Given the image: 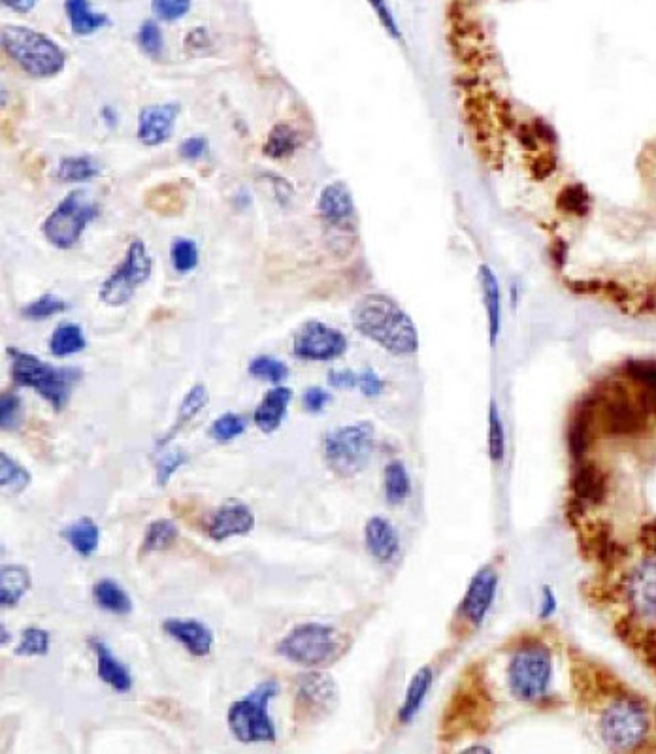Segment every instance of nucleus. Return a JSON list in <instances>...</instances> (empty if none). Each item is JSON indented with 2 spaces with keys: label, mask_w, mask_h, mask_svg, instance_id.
Instances as JSON below:
<instances>
[{
  "label": "nucleus",
  "mask_w": 656,
  "mask_h": 754,
  "mask_svg": "<svg viewBox=\"0 0 656 754\" xmlns=\"http://www.w3.org/2000/svg\"><path fill=\"white\" fill-rule=\"evenodd\" d=\"M355 330L396 357H408L419 351V332L410 317L394 298L381 293L362 296L351 312Z\"/></svg>",
  "instance_id": "1"
},
{
  "label": "nucleus",
  "mask_w": 656,
  "mask_h": 754,
  "mask_svg": "<svg viewBox=\"0 0 656 754\" xmlns=\"http://www.w3.org/2000/svg\"><path fill=\"white\" fill-rule=\"evenodd\" d=\"M10 357V376L16 387L33 389L42 396L53 411H63L76 385L82 381L83 372L76 366H53L38 359L33 353L10 345L6 349Z\"/></svg>",
  "instance_id": "2"
},
{
  "label": "nucleus",
  "mask_w": 656,
  "mask_h": 754,
  "mask_svg": "<svg viewBox=\"0 0 656 754\" xmlns=\"http://www.w3.org/2000/svg\"><path fill=\"white\" fill-rule=\"evenodd\" d=\"M0 46L27 76L50 80L59 76L66 66V53L48 34L23 25H4Z\"/></svg>",
  "instance_id": "3"
},
{
  "label": "nucleus",
  "mask_w": 656,
  "mask_h": 754,
  "mask_svg": "<svg viewBox=\"0 0 656 754\" xmlns=\"http://www.w3.org/2000/svg\"><path fill=\"white\" fill-rule=\"evenodd\" d=\"M600 738L611 751H638L651 734V713L638 696L619 694L598 719Z\"/></svg>",
  "instance_id": "4"
},
{
  "label": "nucleus",
  "mask_w": 656,
  "mask_h": 754,
  "mask_svg": "<svg viewBox=\"0 0 656 754\" xmlns=\"http://www.w3.org/2000/svg\"><path fill=\"white\" fill-rule=\"evenodd\" d=\"M374 445L376 428L370 421L332 428L323 436V460L334 476L351 479L366 470Z\"/></svg>",
  "instance_id": "5"
},
{
  "label": "nucleus",
  "mask_w": 656,
  "mask_h": 754,
  "mask_svg": "<svg viewBox=\"0 0 656 754\" xmlns=\"http://www.w3.org/2000/svg\"><path fill=\"white\" fill-rule=\"evenodd\" d=\"M278 692V681L266 679L251 692H247L244 698L232 702L227 711V724L232 738L244 745L274 743L278 732L276 724L268 715V705Z\"/></svg>",
  "instance_id": "6"
},
{
  "label": "nucleus",
  "mask_w": 656,
  "mask_h": 754,
  "mask_svg": "<svg viewBox=\"0 0 656 754\" xmlns=\"http://www.w3.org/2000/svg\"><path fill=\"white\" fill-rule=\"evenodd\" d=\"M344 651L340 632L323 623L296 624L276 645V653L296 666L319 670L336 662Z\"/></svg>",
  "instance_id": "7"
},
{
  "label": "nucleus",
  "mask_w": 656,
  "mask_h": 754,
  "mask_svg": "<svg viewBox=\"0 0 656 754\" xmlns=\"http://www.w3.org/2000/svg\"><path fill=\"white\" fill-rule=\"evenodd\" d=\"M99 215V202L85 189H74L46 217L42 234L50 246L59 251H70L80 244L83 232Z\"/></svg>",
  "instance_id": "8"
},
{
  "label": "nucleus",
  "mask_w": 656,
  "mask_h": 754,
  "mask_svg": "<svg viewBox=\"0 0 656 754\" xmlns=\"http://www.w3.org/2000/svg\"><path fill=\"white\" fill-rule=\"evenodd\" d=\"M553 679V656L547 645L528 641L521 645L508 664V687L519 702L534 704L549 692Z\"/></svg>",
  "instance_id": "9"
},
{
  "label": "nucleus",
  "mask_w": 656,
  "mask_h": 754,
  "mask_svg": "<svg viewBox=\"0 0 656 754\" xmlns=\"http://www.w3.org/2000/svg\"><path fill=\"white\" fill-rule=\"evenodd\" d=\"M153 257L142 240H132L123 259L102 281L99 298L108 308H123L153 274Z\"/></svg>",
  "instance_id": "10"
},
{
  "label": "nucleus",
  "mask_w": 656,
  "mask_h": 754,
  "mask_svg": "<svg viewBox=\"0 0 656 754\" xmlns=\"http://www.w3.org/2000/svg\"><path fill=\"white\" fill-rule=\"evenodd\" d=\"M317 214L327 229L330 240L355 242L357 208L355 200L344 181L325 185L317 198Z\"/></svg>",
  "instance_id": "11"
},
{
  "label": "nucleus",
  "mask_w": 656,
  "mask_h": 754,
  "mask_svg": "<svg viewBox=\"0 0 656 754\" xmlns=\"http://www.w3.org/2000/svg\"><path fill=\"white\" fill-rule=\"evenodd\" d=\"M340 702L336 681L325 672L310 670L296 677L295 709L298 721H319Z\"/></svg>",
  "instance_id": "12"
},
{
  "label": "nucleus",
  "mask_w": 656,
  "mask_h": 754,
  "mask_svg": "<svg viewBox=\"0 0 656 754\" xmlns=\"http://www.w3.org/2000/svg\"><path fill=\"white\" fill-rule=\"evenodd\" d=\"M347 347L349 342L342 330L315 319L298 328L293 340L296 359L306 362L336 361L345 355Z\"/></svg>",
  "instance_id": "13"
},
{
  "label": "nucleus",
  "mask_w": 656,
  "mask_h": 754,
  "mask_svg": "<svg viewBox=\"0 0 656 754\" xmlns=\"http://www.w3.org/2000/svg\"><path fill=\"white\" fill-rule=\"evenodd\" d=\"M498 589V572L492 564H487L477 570V574L472 577L468 589L464 592V598L460 602L459 615L460 619L472 628H477L479 624L485 621L487 613L491 611L494 596Z\"/></svg>",
  "instance_id": "14"
},
{
  "label": "nucleus",
  "mask_w": 656,
  "mask_h": 754,
  "mask_svg": "<svg viewBox=\"0 0 656 754\" xmlns=\"http://www.w3.org/2000/svg\"><path fill=\"white\" fill-rule=\"evenodd\" d=\"M626 598L632 613L647 623H656V558H643L628 575Z\"/></svg>",
  "instance_id": "15"
},
{
  "label": "nucleus",
  "mask_w": 656,
  "mask_h": 754,
  "mask_svg": "<svg viewBox=\"0 0 656 754\" xmlns=\"http://www.w3.org/2000/svg\"><path fill=\"white\" fill-rule=\"evenodd\" d=\"M180 112L181 106L176 102L142 106L138 112V123H136L138 142L146 148H159L166 144L172 136L174 123L178 121Z\"/></svg>",
  "instance_id": "16"
},
{
  "label": "nucleus",
  "mask_w": 656,
  "mask_h": 754,
  "mask_svg": "<svg viewBox=\"0 0 656 754\" xmlns=\"http://www.w3.org/2000/svg\"><path fill=\"white\" fill-rule=\"evenodd\" d=\"M255 513L253 509L242 504V502H230L215 511L206 526L208 538L223 543V541L236 538V536H247L255 528Z\"/></svg>",
  "instance_id": "17"
},
{
  "label": "nucleus",
  "mask_w": 656,
  "mask_h": 754,
  "mask_svg": "<svg viewBox=\"0 0 656 754\" xmlns=\"http://www.w3.org/2000/svg\"><path fill=\"white\" fill-rule=\"evenodd\" d=\"M163 632L178 641L181 647L195 658H204L214 649V632L210 626L200 623L197 619H176L168 617L163 621Z\"/></svg>",
  "instance_id": "18"
},
{
  "label": "nucleus",
  "mask_w": 656,
  "mask_h": 754,
  "mask_svg": "<svg viewBox=\"0 0 656 754\" xmlns=\"http://www.w3.org/2000/svg\"><path fill=\"white\" fill-rule=\"evenodd\" d=\"M364 543L379 564H391L400 555V536L393 523L385 517H370L364 525Z\"/></svg>",
  "instance_id": "19"
},
{
  "label": "nucleus",
  "mask_w": 656,
  "mask_h": 754,
  "mask_svg": "<svg viewBox=\"0 0 656 754\" xmlns=\"http://www.w3.org/2000/svg\"><path fill=\"white\" fill-rule=\"evenodd\" d=\"M87 643H89L91 651L97 656V673H99L100 681L106 683L108 687H112L119 694L129 692L134 685V679H132L131 672L127 670V666L112 653L108 643L100 640V638H95V636L89 638Z\"/></svg>",
  "instance_id": "20"
},
{
  "label": "nucleus",
  "mask_w": 656,
  "mask_h": 754,
  "mask_svg": "<svg viewBox=\"0 0 656 754\" xmlns=\"http://www.w3.org/2000/svg\"><path fill=\"white\" fill-rule=\"evenodd\" d=\"M293 400V389L283 387V385H274L268 393L264 394L261 404L253 413V423L263 434H274L283 419L287 417L289 404Z\"/></svg>",
  "instance_id": "21"
},
{
  "label": "nucleus",
  "mask_w": 656,
  "mask_h": 754,
  "mask_svg": "<svg viewBox=\"0 0 656 754\" xmlns=\"http://www.w3.org/2000/svg\"><path fill=\"white\" fill-rule=\"evenodd\" d=\"M479 278V287H481V298L483 306L487 313V328H489V342L492 347L496 345V340L502 330V291L496 274L492 272L489 264H481L477 270Z\"/></svg>",
  "instance_id": "22"
},
{
  "label": "nucleus",
  "mask_w": 656,
  "mask_h": 754,
  "mask_svg": "<svg viewBox=\"0 0 656 754\" xmlns=\"http://www.w3.org/2000/svg\"><path fill=\"white\" fill-rule=\"evenodd\" d=\"M210 402V393H208V387L204 383H197L193 385L185 396L181 400L180 408H178V415L174 419V425L170 427V430L161 436L157 440V449H166L170 443L176 440V436L180 434L183 428L187 427L189 423H193L197 419L198 415L202 413V410L208 406Z\"/></svg>",
  "instance_id": "23"
},
{
  "label": "nucleus",
  "mask_w": 656,
  "mask_h": 754,
  "mask_svg": "<svg viewBox=\"0 0 656 754\" xmlns=\"http://www.w3.org/2000/svg\"><path fill=\"white\" fill-rule=\"evenodd\" d=\"M33 587V577L23 564H4L0 568V606L14 609Z\"/></svg>",
  "instance_id": "24"
},
{
  "label": "nucleus",
  "mask_w": 656,
  "mask_h": 754,
  "mask_svg": "<svg viewBox=\"0 0 656 754\" xmlns=\"http://www.w3.org/2000/svg\"><path fill=\"white\" fill-rule=\"evenodd\" d=\"M572 489L575 500L583 506H598L606 498V477L592 464H579L575 468Z\"/></svg>",
  "instance_id": "25"
},
{
  "label": "nucleus",
  "mask_w": 656,
  "mask_h": 754,
  "mask_svg": "<svg viewBox=\"0 0 656 754\" xmlns=\"http://www.w3.org/2000/svg\"><path fill=\"white\" fill-rule=\"evenodd\" d=\"M66 19L76 36H91L110 25V17L95 12L91 0H65Z\"/></svg>",
  "instance_id": "26"
},
{
  "label": "nucleus",
  "mask_w": 656,
  "mask_h": 754,
  "mask_svg": "<svg viewBox=\"0 0 656 754\" xmlns=\"http://www.w3.org/2000/svg\"><path fill=\"white\" fill-rule=\"evenodd\" d=\"M432 681H434V672H432L430 666H423L415 672V675L411 677L408 689H406L404 702L398 709V721L402 724H410L419 715L421 707L427 700L428 690L432 687Z\"/></svg>",
  "instance_id": "27"
},
{
  "label": "nucleus",
  "mask_w": 656,
  "mask_h": 754,
  "mask_svg": "<svg viewBox=\"0 0 656 754\" xmlns=\"http://www.w3.org/2000/svg\"><path fill=\"white\" fill-rule=\"evenodd\" d=\"M300 146H302V136L298 129L281 121L268 132L264 140L263 153L272 161H285V159H291Z\"/></svg>",
  "instance_id": "28"
},
{
  "label": "nucleus",
  "mask_w": 656,
  "mask_h": 754,
  "mask_svg": "<svg viewBox=\"0 0 656 754\" xmlns=\"http://www.w3.org/2000/svg\"><path fill=\"white\" fill-rule=\"evenodd\" d=\"M100 526L91 517H80L63 530L66 543L82 558L93 557L100 545Z\"/></svg>",
  "instance_id": "29"
},
{
  "label": "nucleus",
  "mask_w": 656,
  "mask_h": 754,
  "mask_svg": "<svg viewBox=\"0 0 656 754\" xmlns=\"http://www.w3.org/2000/svg\"><path fill=\"white\" fill-rule=\"evenodd\" d=\"M95 604L117 617H127L132 613V600L127 591L114 579H100L93 585Z\"/></svg>",
  "instance_id": "30"
},
{
  "label": "nucleus",
  "mask_w": 656,
  "mask_h": 754,
  "mask_svg": "<svg viewBox=\"0 0 656 754\" xmlns=\"http://www.w3.org/2000/svg\"><path fill=\"white\" fill-rule=\"evenodd\" d=\"M624 376L638 387L641 400L649 413H655L656 361H628L624 364Z\"/></svg>",
  "instance_id": "31"
},
{
  "label": "nucleus",
  "mask_w": 656,
  "mask_h": 754,
  "mask_svg": "<svg viewBox=\"0 0 656 754\" xmlns=\"http://www.w3.org/2000/svg\"><path fill=\"white\" fill-rule=\"evenodd\" d=\"M178 538H180V530L174 521L155 519L149 523L144 540L140 543V557L151 555V553H163L166 549H170Z\"/></svg>",
  "instance_id": "32"
},
{
  "label": "nucleus",
  "mask_w": 656,
  "mask_h": 754,
  "mask_svg": "<svg viewBox=\"0 0 656 754\" xmlns=\"http://www.w3.org/2000/svg\"><path fill=\"white\" fill-rule=\"evenodd\" d=\"M383 489H385V500L391 506H400L410 498L411 477L402 460H393L385 466Z\"/></svg>",
  "instance_id": "33"
},
{
  "label": "nucleus",
  "mask_w": 656,
  "mask_h": 754,
  "mask_svg": "<svg viewBox=\"0 0 656 754\" xmlns=\"http://www.w3.org/2000/svg\"><path fill=\"white\" fill-rule=\"evenodd\" d=\"M87 347V338L78 323H61L53 330L50 338V353L57 359L82 353Z\"/></svg>",
  "instance_id": "34"
},
{
  "label": "nucleus",
  "mask_w": 656,
  "mask_h": 754,
  "mask_svg": "<svg viewBox=\"0 0 656 754\" xmlns=\"http://www.w3.org/2000/svg\"><path fill=\"white\" fill-rule=\"evenodd\" d=\"M100 174V166L89 155H70L57 164V180L63 183H85L95 180Z\"/></svg>",
  "instance_id": "35"
},
{
  "label": "nucleus",
  "mask_w": 656,
  "mask_h": 754,
  "mask_svg": "<svg viewBox=\"0 0 656 754\" xmlns=\"http://www.w3.org/2000/svg\"><path fill=\"white\" fill-rule=\"evenodd\" d=\"M33 483L31 472L19 464L14 457H10L6 451H0V485L2 489H10V492L19 494L25 491Z\"/></svg>",
  "instance_id": "36"
},
{
  "label": "nucleus",
  "mask_w": 656,
  "mask_h": 754,
  "mask_svg": "<svg viewBox=\"0 0 656 754\" xmlns=\"http://www.w3.org/2000/svg\"><path fill=\"white\" fill-rule=\"evenodd\" d=\"M68 302L63 296L55 293H44V295L34 298L27 306L21 308V317L27 321H46L59 313H65L68 310Z\"/></svg>",
  "instance_id": "37"
},
{
  "label": "nucleus",
  "mask_w": 656,
  "mask_h": 754,
  "mask_svg": "<svg viewBox=\"0 0 656 754\" xmlns=\"http://www.w3.org/2000/svg\"><path fill=\"white\" fill-rule=\"evenodd\" d=\"M247 372H249V376L255 377V379L268 381V383H274V385H281L289 377V366L285 362L276 359V357L259 355V357H255L253 361L249 362Z\"/></svg>",
  "instance_id": "38"
},
{
  "label": "nucleus",
  "mask_w": 656,
  "mask_h": 754,
  "mask_svg": "<svg viewBox=\"0 0 656 754\" xmlns=\"http://www.w3.org/2000/svg\"><path fill=\"white\" fill-rule=\"evenodd\" d=\"M200 251L197 242L189 238H176L170 246V264L178 274H189L197 270Z\"/></svg>",
  "instance_id": "39"
},
{
  "label": "nucleus",
  "mask_w": 656,
  "mask_h": 754,
  "mask_svg": "<svg viewBox=\"0 0 656 754\" xmlns=\"http://www.w3.org/2000/svg\"><path fill=\"white\" fill-rule=\"evenodd\" d=\"M50 630L40 626H29L21 632V640L14 649L17 656H46L50 653Z\"/></svg>",
  "instance_id": "40"
},
{
  "label": "nucleus",
  "mask_w": 656,
  "mask_h": 754,
  "mask_svg": "<svg viewBox=\"0 0 656 754\" xmlns=\"http://www.w3.org/2000/svg\"><path fill=\"white\" fill-rule=\"evenodd\" d=\"M247 421L240 415V413H223L221 417H217L212 427H210V438H214L215 442H232L236 438H240L242 434H246Z\"/></svg>",
  "instance_id": "41"
},
{
  "label": "nucleus",
  "mask_w": 656,
  "mask_h": 754,
  "mask_svg": "<svg viewBox=\"0 0 656 754\" xmlns=\"http://www.w3.org/2000/svg\"><path fill=\"white\" fill-rule=\"evenodd\" d=\"M136 42H138V48L148 55L151 59H161L164 53V36L159 23L155 19H146L138 34H136Z\"/></svg>",
  "instance_id": "42"
},
{
  "label": "nucleus",
  "mask_w": 656,
  "mask_h": 754,
  "mask_svg": "<svg viewBox=\"0 0 656 754\" xmlns=\"http://www.w3.org/2000/svg\"><path fill=\"white\" fill-rule=\"evenodd\" d=\"M558 208L566 214L583 217L591 208V197L583 185H568L558 195Z\"/></svg>",
  "instance_id": "43"
},
{
  "label": "nucleus",
  "mask_w": 656,
  "mask_h": 754,
  "mask_svg": "<svg viewBox=\"0 0 656 754\" xmlns=\"http://www.w3.org/2000/svg\"><path fill=\"white\" fill-rule=\"evenodd\" d=\"M23 423V400L16 391H4L0 396V428L16 432Z\"/></svg>",
  "instance_id": "44"
},
{
  "label": "nucleus",
  "mask_w": 656,
  "mask_h": 754,
  "mask_svg": "<svg viewBox=\"0 0 656 754\" xmlns=\"http://www.w3.org/2000/svg\"><path fill=\"white\" fill-rule=\"evenodd\" d=\"M489 457L496 464L506 459V428L494 402L489 408Z\"/></svg>",
  "instance_id": "45"
},
{
  "label": "nucleus",
  "mask_w": 656,
  "mask_h": 754,
  "mask_svg": "<svg viewBox=\"0 0 656 754\" xmlns=\"http://www.w3.org/2000/svg\"><path fill=\"white\" fill-rule=\"evenodd\" d=\"M189 462V455L183 451V449H172L168 453L161 455V459L155 466V483L157 487H166L170 483L172 476L180 470L181 466H185Z\"/></svg>",
  "instance_id": "46"
},
{
  "label": "nucleus",
  "mask_w": 656,
  "mask_h": 754,
  "mask_svg": "<svg viewBox=\"0 0 656 754\" xmlns=\"http://www.w3.org/2000/svg\"><path fill=\"white\" fill-rule=\"evenodd\" d=\"M191 2L193 0H153L151 8L157 19L170 23L187 16L191 10Z\"/></svg>",
  "instance_id": "47"
},
{
  "label": "nucleus",
  "mask_w": 656,
  "mask_h": 754,
  "mask_svg": "<svg viewBox=\"0 0 656 754\" xmlns=\"http://www.w3.org/2000/svg\"><path fill=\"white\" fill-rule=\"evenodd\" d=\"M366 2L374 10V14L378 17L381 27L385 29V33L389 34L396 42H402V38H404L402 36V29H400V25H398V21L394 17L391 6L387 4V0H366Z\"/></svg>",
  "instance_id": "48"
},
{
  "label": "nucleus",
  "mask_w": 656,
  "mask_h": 754,
  "mask_svg": "<svg viewBox=\"0 0 656 754\" xmlns=\"http://www.w3.org/2000/svg\"><path fill=\"white\" fill-rule=\"evenodd\" d=\"M330 400H332V394L323 387H308L302 394V406L310 413H321L327 408Z\"/></svg>",
  "instance_id": "49"
},
{
  "label": "nucleus",
  "mask_w": 656,
  "mask_h": 754,
  "mask_svg": "<svg viewBox=\"0 0 656 754\" xmlns=\"http://www.w3.org/2000/svg\"><path fill=\"white\" fill-rule=\"evenodd\" d=\"M357 387L366 398H378L379 394L385 391V381L379 377L376 370L364 368L359 374V385Z\"/></svg>",
  "instance_id": "50"
},
{
  "label": "nucleus",
  "mask_w": 656,
  "mask_h": 754,
  "mask_svg": "<svg viewBox=\"0 0 656 754\" xmlns=\"http://www.w3.org/2000/svg\"><path fill=\"white\" fill-rule=\"evenodd\" d=\"M208 153V140L202 136L185 138L178 148V155L183 161H200Z\"/></svg>",
  "instance_id": "51"
},
{
  "label": "nucleus",
  "mask_w": 656,
  "mask_h": 754,
  "mask_svg": "<svg viewBox=\"0 0 656 754\" xmlns=\"http://www.w3.org/2000/svg\"><path fill=\"white\" fill-rule=\"evenodd\" d=\"M328 385L334 389H355L359 385V374L344 368V370H330L328 372Z\"/></svg>",
  "instance_id": "52"
},
{
  "label": "nucleus",
  "mask_w": 656,
  "mask_h": 754,
  "mask_svg": "<svg viewBox=\"0 0 656 754\" xmlns=\"http://www.w3.org/2000/svg\"><path fill=\"white\" fill-rule=\"evenodd\" d=\"M206 46H208V33L204 29H202V34H200V29H195V31L187 34V40H185L187 51H191V53H204Z\"/></svg>",
  "instance_id": "53"
},
{
  "label": "nucleus",
  "mask_w": 656,
  "mask_h": 754,
  "mask_svg": "<svg viewBox=\"0 0 656 754\" xmlns=\"http://www.w3.org/2000/svg\"><path fill=\"white\" fill-rule=\"evenodd\" d=\"M557 611V596L551 591V587H543L542 606H540V619H549Z\"/></svg>",
  "instance_id": "54"
},
{
  "label": "nucleus",
  "mask_w": 656,
  "mask_h": 754,
  "mask_svg": "<svg viewBox=\"0 0 656 754\" xmlns=\"http://www.w3.org/2000/svg\"><path fill=\"white\" fill-rule=\"evenodd\" d=\"M36 4L38 0H2V6L10 8L16 14H29Z\"/></svg>",
  "instance_id": "55"
},
{
  "label": "nucleus",
  "mask_w": 656,
  "mask_h": 754,
  "mask_svg": "<svg viewBox=\"0 0 656 754\" xmlns=\"http://www.w3.org/2000/svg\"><path fill=\"white\" fill-rule=\"evenodd\" d=\"M100 119H102V123L108 127V129H115L117 127V123H119V115H117V110H115L114 106H102V110H100Z\"/></svg>",
  "instance_id": "56"
},
{
  "label": "nucleus",
  "mask_w": 656,
  "mask_h": 754,
  "mask_svg": "<svg viewBox=\"0 0 656 754\" xmlns=\"http://www.w3.org/2000/svg\"><path fill=\"white\" fill-rule=\"evenodd\" d=\"M10 640H12L10 632H8L6 624H2V626H0V643H2V645H8V641Z\"/></svg>",
  "instance_id": "57"
},
{
  "label": "nucleus",
  "mask_w": 656,
  "mask_h": 754,
  "mask_svg": "<svg viewBox=\"0 0 656 754\" xmlns=\"http://www.w3.org/2000/svg\"><path fill=\"white\" fill-rule=\"evenodd\" d=\"M466 753H491V749H487L483 745H477V747H468Z\"/></svg>",
  "instance_id": "58"
}]
</instances>
